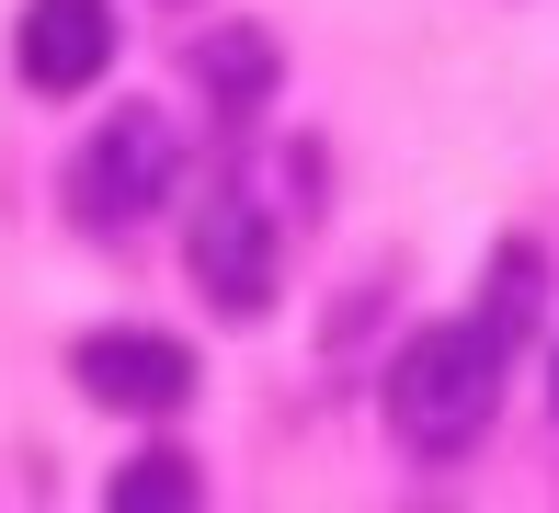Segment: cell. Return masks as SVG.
Instances as JSON below:
<instances>
[{
  "label": "cell",
  "mask_w": 559,
  "mask_h": 513,
  "mask_svg": "<svg viewBox=\"0 0 559 513\" xmlns=\"http://www.w3.org/2000/svg\"><path fill=\"white\" fill-rule=\"evenodd\" d=\"M502 331L491 320H435V331H412L400 343V366H389V433L412 456H468L479 433H491V410H502Z\"/></svg>",
  "instance_id": "obj_1"
},
{
  "label": "cell",
  "mask_w": 559,
  "mask_h": 513,
  "mask_svg": "<svg viewBox=\"0 0 559 513\" xmlns=\"http://www.w3.org/2000/svg\"><path fill=\"white\" fill-rule=\"evenodd\" d=\"M171 183H183V138H171V115L126 103V115L92 126V148H81V160H69V217H81L92 240H115V228L160 217Z\"/></svg>",
  "instance_id": "obj_2"
},
{
  "label": "cell",
  "mask_w": 559,
  "mask_h": 513,
  "mask_svg": "<svg viewBox=\"0 0 559 513\" xmlns=\"http://www.w3.org/2000/svg\"><path fill=\"white\" fill-rule=\"evenodd\" d=\"M183 263H194V297L217 308V320H263L274 308V228L251 194H206L183 228Z\"/></svg>",
  "instance_id": "obj_3"
},
{
  "label": "cell",
  "mask_w": 559,
  "mask_h": 513,
  "mask_svg": "<svg viewBox=\"0 0 559 513\" xmlns=\"http://www.w3.org/2000/svg\"><path fill=\"white\" fill-rule=\"evenodd\" d=\"M69 377H81L92 410H138V422H171V410L194 399V354L171 343V331H92L81 354H69Z\"/></svg>",
  "instance_id": "obj_4"
},
{
  "label": "cell",
  "mask_w": 559,
  "mask_h": 513,
  "mask_svg": "<svg viewBox=\"0 0 559 513\" xmlns=\"http://www.w3.org/2000/svg\"><path fill=\"white\" fill-rule=\"evenodd\" d=\"M12 69H23L46 103L92 92V81L115 69V0H23V23H12Z\"/></svg>",
  "instance_id": "obj_5"
},
{
  "label": "cell",
  "mask_w": 559,
  "mask_h": 513,
  "mask_svg": "<svg viewBox=\"0 0 559 513\" xmlns=\"http://www.w3.org/2000/svg\"><path fill=\"white\" fill-rule=\"evenodd\" d=\"M194 81H206L228 115H263V103H274V35H251V23L194 35Z\"/></svg>",
  "instance_id": "obj_6"
},
{
  "label": "cell",
  "mask_w": 559,
  "mask_h": 513,
  "mask_svg": "<svg viewBox=\"0 0 559 513\" xmlns=\"http://www.w3.org/2000/svg\"><path fill=\"white\" fill-rule=\"evenodd\" d=\"M104 502H115V513H194V502H206V479H194V456L148 445V456H126V468L104 479Z\"/></svg>",
  "instance_id": "obj_7"
},
{
  "label": "cell",
  "mask_w": 559,
  "mask_h": 513,
  "mask_svg": "<svg viewBox=\"0 0 559 513\" xmlns=\"http://www.w3.org/2000/svg\"><path fill=\"white\" fill-rule=\"evenodd\" d=\"M537 297H548V251H537V240H502V251H491V297H479V320L514 343V331L537 320Z\"/></svg>",
  "instance_id": "obj_8"
}]
</instances>
